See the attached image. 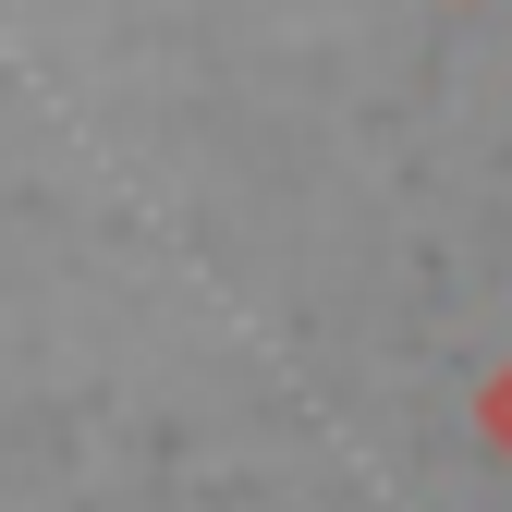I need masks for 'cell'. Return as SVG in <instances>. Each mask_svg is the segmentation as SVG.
<instances>
[{"label": "cell", "mask_w": 512, "mask_h": 512, "mask_svg": "<svg viewBox=\"0 0 512 512\" xmlns=\"http://www.w3.org/2000/svg\"><path fill=\"white\" fill-rule=\"evenodd\" d=\"M488 439H500V452H512V366L488 378Z\"/></svg>", "instance_id": "obj_1"}]
</instances>
